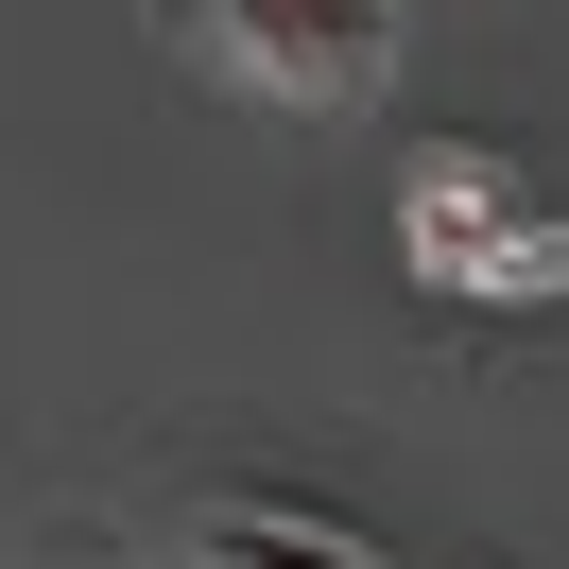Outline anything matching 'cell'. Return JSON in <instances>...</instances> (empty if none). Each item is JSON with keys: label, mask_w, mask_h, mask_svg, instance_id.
I'll return each instance as SVG.
<instances>
[{"label": "cell", "mask_w": 569, "mask_h": 569, "mask_svg": "<svg viewBox=\"0 0 569 569\" xmlns=\"http://www.w3.org/2000/svg\"><path fill=\"white\" fill-rule=\"evenodd\" d=\"M397 242L431 293H569V208H535L500 156H431L397 190Z\"/></svg>", "instance_id": "6da1fadb"}, {"label": "cell", "mask_w": 569, "mask_h": 569, "mask_svg": "<svg viewBox=\"0 0 569 569\" xmlns=\"http://www.w3.org/2000/svg\"><path fill=\"white\" fill-rule=\"evenodd\" d=\"M190 52L242 70L259 104H380L397 87V0H190Z\"/></svg>", "instance_id": "7a4b0ae2"}, {"label": "cell", "mask_w": 569, "mask_h": 569, "mask_svg": "<svg viewBox=\"0 0 569 569\" xmlns=\"http://www.w3.org/2000/svg\"><path fill=\"white\" fill-rule=\"evenodd\" d=\"M190 569H380V535L311 518V500H208L190 518Z\"/></svg>", "instance_id": "3957f363"}]
</instances>
